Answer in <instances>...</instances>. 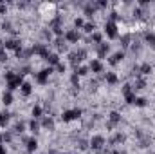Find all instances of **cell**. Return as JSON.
<instances>
[{"instance_id":"obj_1","label":"cell","mask_w":155,"mask_h":154,"mask_svg":"<svg viewBox=\"0 0 155 154\" xmlns=\"http://www.w3.org/2000/svg\"><path fill=\"white\" fill-rule=\"evenodd\" d=\"M5 80H7V89H9V93H11V91L22 87V83H24V75L9 71V73H5Z\"/></svg>"},{"instance_id":"obj_2","label":"cell","mask_w":155,"mask_h":154,"mask_svg":"<svg viewBox=\"0 0 155 154\" xmlns=\"http://www.w3.org/2000/svg\"><path fill=\"white\" fill-rule=\"evenodd\" d=\"M123 94H124L126 103L135 105V91H134V87H132L130 83H124V85H123Z\"/></svg>"},{"instance_id":"obj_3","label":"cell","mask_w":155,"mask_h":154,"mask_svg":"<svg viewBox=\"0 0 155 154\" xmlns=\"http://www.w3.org/2000/svg\"><path fill=\"white\" fill-rule=\"evenodd\" d=\"M31 53H33V54H40L43 60H47V56L51 54L49 49H47V45H43V44H36V45H33V47H31Z\"/></svg>"},{"instance_id":"obj_4","label":"cell","mask_w":155,"mask_h":154,"mask_svg":"<svg viewBox=\"0 0 155 154\" xmlns=\"http://www.w3.org/2000/svg\"><path fill=\"white\" fill-rule=\"evenodd\" d=\"M81 114H83L81 109H71V111H65V113L61 114V120H63V121H72V120H78Z\"/></svg>"},{"instance_id":"obj_5","label":"cell","mask_w":155,"mask_h":154,"mask_svg":"<svg viewBox=\"0 0 155 154\" xmlns=\"http://www.w3.org/2000/svg\"><path fill=\"white\" fill-rule=\"evenodd\" d=\"M105 33H107V37L108 38H117V26H116V22H112V20H108L107 24H105Z\"/></svg>"},{"instance_id":"obj_6","label":"cell","mask_w":155,"mask_h":154,"mask_svg":"<svg viewBox=\"0 0 155 154\" xmlns=\"http://www.w3.org/2000/svg\"><path fill=\"white\" fill-rule=\"evenodd\" d=\"M54 69L52 67H47V69H41L38 75H36V80H38V83H41V85H45L47 82H49V76H51V73H52Z\"/></svg>"},{"instance_id":"obj_7","label":"cell","mask_w":155,"mask_h":154,"mask_svg":"<svg viewBox=\"0 0 155 154\" xmlns=\"http://www.w3.org/2000/svg\"><path fill=\"white\" fill-rule=\"evenodd\" d=\"M88 145H90L94 151H99V149H103V145H105V138H103V136H94V138H90Z\"/></svg>"},{"instance_id":"obj_8","label":"cell","mask_w":155,"mask_h":154,"mask_svg":"<svg viewBox=\"0 0 155 154\" xmlns=\"http://www.w3.org/2000/svg\"><path fill=\"white\" fill-rule=\"evenodd\" d=\"M4 49H15V51H20L22 49V44H20V40H5V44H4Z\"/></svg>"},{"instance_id":"obj_9","label":"cell","mask_w":155,"mask_h":154,"mask_svg":"<svg viewBox=\"0 0 155 154\" xmlns=\"http://www.w3.org/2000/svg\"><path fill=\"white\" fill-rule=\"evenodd\" d=\"M51 27H52V31H54V33H56L58 37H63V31H61V18H60V16L52 20Z\"/></svg>"},{"instance_id":"obj_10","label":"cell","mask_w":155,"mask_h":154,"mask_svg":"<svg viewBox=\"0 0 155 154\" xmlns=\"http://www.w3.org/2000/svg\"><path fill=\"white\" fill-rule=\"evenodd\" d=\"M108 118H110V121H108V125H107L108 129H114V127H116L117 123L121 121V114H119V113H116V111H112Z\"/></svg>"},{"instance_id":"obj_11","label":"cell","mask_w":155,"mask_h":154,"mask_svg":"<svg viewBox=\"0 0 155 154\" xmlns=\"http://www.w3.org/2000/svg\"><path fill=\"white\" fill-rule=\"evenodd\" d=\"M85 56H87V51H78V53H72V54H71V62H72V64H79V62H83V60H85Z\"/></svg>"},{"instance_id":"obj_12","label":"cell","mask_w":155,"mask_h":154,"mask_svg":"<svg viewBox=\"0 0 155 154\" xmlns=\"http://www.w3.org/2000/svg\"><path fill=\"white\" fill-rule=\"evenodd\" d=\"M65 40L71 42V44H76L78 40H79V33H78L76 29H71V31L65 33Z\"/></svg>"},{"instance_id":"obj_13","label":"cell","mask_w":155,"mask_h":154,"mask_svg":"<svg viewBox=\"0 0 155 154\" xmlns=\"http://www.w3.org/2000/svg\"><path fill=\"white\" fill-rule=\"evenodd\" d=\"M90 71H92V73H103V64H101V60H92V62H90Z\"/></svg>"},{"instance_id":"obj_14","label":"cell","mask_w":155,"mask_h":154,"mask_svg":"<svg viewBox=\"0 0 155 154\" xmlns=\"http://www.w3.org/2000/svg\"><path fill=\"white\" fill-rule=\"evenodd\" d=\"M123 58H124V53H123V51H119V53H116V54H112V56H110L108 64H110V65H117Z\"/></svg>"},{"instance_id":"obj_15","label":"cell","mask_w":155,"mask_h":154,"mask_svg":"<svg viewBox=\"0 0 155 154\" xmlns=\"http://www.w3.org/2000/svg\"><path fill=\"white\" fill-rule=\"evenodd\" d=\"M25 145H27V151H29V152H35V151L38 149V142H36V138H29V140H25Z\"/></svg>"},{"instance_id":"obj_16","label":"cell","mask_w":155,"mask_h":154,"mask_svg":"<svg viewBox=\"0 0 155 154\" xmlns=\"http://www.w3.org/2000/svg\"><path fill=\"white\" fill-rule=\"evenodd\" d=\"M65 42H67V40H65V37H56L54 44H56L58 51H65V49H67V44H65Z\"/></svg>"},{"instance_id":"obj_17","label":"cell","mask_w":155,"mask_h":154,"mask_svg":"<svg viewBox=\"0 0 155 154\" xmlns=\"http://www.w3.org/2000/svg\"><path fill=\"white\" fill-rule=\"evenodd\" d=\"M20 91H22V94H24V96H29V94L33 93V85H31L29 82H24V83H22V87H20Z\"/></svg>"},{"instance_id":"obj_18","label":"cell","mask_w":155,"mask_h":154,"mask_svg":"<svg viewBox=\"0 0 155 154\" xmlns=\"http://www.w3.org/2000/svg\"><path fill=\"white\" fill-rule=\"evenodd\" d=\"M108 49H110V45H108V44H103V42H101V44H99V51H97V56H99V58H103V56H105V54L108 53Z\"/></svg>"},{"instance_id":"obj_19","label":"cell","mask_w":155,"mask_h":154,"mask_svg":"<svg viewBox=\"0 0 155 154\" xmlns=\"http://www.w3.org/2000/svg\"><path fill=\"white\" fill-rule=\"evenodd\" d=\"M47 62H49L51 65H54V67H56V65L60 64V56H58L56 53H51V54L47 56Z\"/></svg>"},{"instance_id":"obj_20","label":"cell","mask_w":155,"mask_h":154,"mask_svg":"<svg viewBox=\"0 0 155 154\" xmlns=\"http://www.w3.org/2000/svg\"><path fill=\"white\" fill-rule=\"evenodd\" d=\"M144 87H146V82H144V78L137 76L135 83H134V91H139V89H144Z\"/></svg>"},{"instance_id":"obj_21","label":"cell","mask_w":155,"mask_h":154,"mask_svg":"<svg viewBox=\"0 0 155 154\" xmlns=\"http://www.w3.org/2000/svg\"><path fill=\"white\" fill-rule=\"evenodd\" d=\"M96 9H97V5L92 2V4H87L85 5V15H88V16H92L94 13H96Z\"/></svg>"},{"instance_id":"obj_22","label":"cell","mask_w":155,"mask_h":154,"mask_svg":"<svg viewBox=\"0 0 155 154\" xmlns=\"http://www.w3.org/2000/svg\"><path fill=\"white\" fill-rule=\"evenodd\" d=\"M41 125H43L45 129H51V131H52V129H54V120H52L51 116H49V118H43V120H41Z\"/></svg>"},{"instance_id":"obj_23","label":"cell","mask_w":155,"mask_h":154,"mask_svg":"<svg viewBox=\"0 0 155 154\" xmlns=\"http://www.w3.org/2000/svg\"><path fill=\"white\" fill-rule=\"evenodd\" d=\"M117 82H119V78H117L116 73H107V83H110V85H116Z\"/></svg>"},{"instance_id":"obj_24","label":"cell","mask_w":155,"mask_h":154,"mask_svg":"<svg viewBox=\"0 0 155 154\" xmlns=\"http://www.w3.org/2000/svg\"><path fill=\"white\" fill-rule=\"evenodd\" d=\"M2 103L4 105H11L13 103V94L7 91V93H4V96H2Z\"/></svg>"},{"instance_id":"obj_25","label":"cell","mask_w":155,"mask_h":154,"mask_svg":"<svg viewBox=\"0 0 155 154\" xmlns=\"http://www.w3.org/2000/svg\"><path fill=\"white\" fill-rule=\"evenodd\" d=\"M124 142V134H121V132H117L116 136L110 140V145H116V143H123Z\"/></svg>"},{"instance_id":"obj_26","label":"cell","mask_w":155,"mask_h":154,"mask_svg":"<svg viewBox=\"0 0 155 154\" xmlns=\"http://www.w3.org/2000/svg\"><path fill=\"white\" fill-rule=\"evenodd\" d=\"M29 129H31V132H38V131H40V123L35 120V118L29 121Z\"/></svg>"},{"instance_id":"obj_27","label":"cell","mask_w":155,"mask_h":154,"mask_svg":"<svg viewBox=\"0 0 155 154\" xmlns=\"http://www.w3.org/2000/svg\"><path fill=\"white\" fill-rule=\"evenodd\" d=\"M139 71H141V75H150V73H152V65H150V64H143V65L139 67Z\"/></svg>"},{"instance_id":"obj_28","label":"cell","mask_w":155,"mask_h":154,"mask_svg":"<svg viewBox=\"0 0 155 154\" xmlns=\"http://www.w3.org/2000/svg\"><path fill=\"white\" fill-rule=\"evenodd\" d=\"M144 40H146V42H148V44L155 49V35H153V33H146V35H144Z\"/></svg>"},{"instance_id":"obj_29","label":"cell","mask_w":155,"mask_h":154,"mask_svg":"<svg viewBox=\"0 0 155 154\" xmlns=\"http://www.w3.org/2000/svg\"><path fill=\"white\" fill-rule=\"evenodd\" d=\"M83 29H85L87 33H94V29H96V24H94V22H85Z\"/></svg>"},{"instance_id":"obj_30","label":"cell","mask_w":155,"mask_h":154,"mask_svg":"<svg viewBox=\"0 0 155 154\" xmlns=\"http://www.w3.org/2000/svg\"><path fill=\"white\" fill-rule=\"evenodd\" d=\"M7 121H9V114L7 113H0V127H5Z\"/></svg>"},{"instance_id":"obj_31","label":"cell","mask_w":155,"mask_h":154,"mask_svg":"<svg viewBox=\"0 0 155 154\" xmlns=\"http://www.w3.org/2000/svg\"><path fill=\"white\" fill-rule=\"evenodd\" d=\"M33 118H35V120L41 118V107H40V105H35V107H33Z\"/></svg>"},{"instance_id":"obj_32","label":"cell","mask_w":155,"mask_h":154,"mask_svg":"<svg viewBox=\"0 0 155 154\" xmlns=\"http://www.w3.org/2000/svg\"><path fill=\"white\" fill-rule=\"evenodd\" d=\"M135 105L137 107H146L148 105V100L146 98H135Z\"/></svg>"},{"instance_id":"obj_33","label":"cell","mask_w":155,"mask_h":154,"mask_svg":"<svg viewBox=\"0 0 155 154\" xmlns=\"http://www.w3.org/2000/svg\"><path fill=\"white\" fill-rule=\"evenodd\" d=\"M76 75L78 76H85V75H88V67H79V69H76Z\"/></svg>"},{"instance_id":"obj_34","label":"cell","mask_w":155,"mask_h":154,"mask_svg":"<svg viewBox=\"0 0 155 154\" xmlns=\"http://www.w3.org/2000/svg\"><path fill=\"white\" fill-rule=\"evenodd\" d=\"M54 69H56V71H58V73H65V71H67V65H65V64H61V62H60V64H58V65H56V67H54Z\"/></svg>"},{"instance_id":"obj_35","label":"cell","mask_w":155,"mask_h":154,"mask_svg":"<svg viewBox=\"0 0 155 154\" xmlns=\"http://www.w3.org/2000/svg\"><path fill=\"white\" fill-rule=\"evenodd\" d=\"M101 38H103V37H101V35H99V33H92V42H96V44H101Z\"/></svg>"},{"instance_id":"obj_36","label":"cell","mask_w":155,"mask_h":154,"mask_svg":"<svg viewBox=\"0 0 155 154\" xmlns=\"http://www.w3.org/2000/svg\"><path fill=\"white\" fill-rule=\"evenodd\" d=\"M71 82H72V85H74V87H79V76H78L76 73L72 75V78H71Z\"/></svg>"},{"instance_id":"obj_37","label":"cell","mask_w":155,"mask_h":154,"mask_svg":"<svg viewBox=\"0 0 155 154\" xmlns=\"http://www.w3.org/2000/svg\"><path fill=\"white\" fill-rule=\"evenodd\" d=\"M15 132H24V123H22V121L15 125Z\"/></svg>"},{"instance_id":"obj_38","label":"cell","mask_w":155,"mask_h":154,"mask_svg":"<svg viewBox=\"0 0 155 154\" xmlns=\"http://www.w3.org/2000/svg\"><path fill=\"white\" fill-rule=\"evenodd\" d=\"M5 60H7V54H5V49L2 47L0 49V62H5Z\"/></svg>"},{"instance_id":"obj_39","label":"cell","mask_w":155,"mask_h":154,"mask_svg":"<svg viewBox=\"0 0 155 154\" xmlns=\"http://www.w3.org/2000/svg\"><path fill=\"white\" fill-rule=\"evenodd\" d=\"M74 26H76V27H83V26H85L83 18H76V20H74Z\"/></svg>"},{"instance_id":"obj_40","label":"cell","mask_w":155,"mask_h":154,"mask_svg":"<svg viewBox=\"0 0 155 154\" xmlns=\"http://www.w3.org/2000/svg\"><path fill=\"white\" fill-rule=\"evenodd\" d=\"M96 5H97V7H107V5H108V2H105V0H99V2H96Z\"/></svg>"},{"instance_id":"obj_41","label":"cell","mask_w":155,"mask_h":154,"mask_svg":"<svg viewBox=\"0 0 155 154\" xmlns=\"http://www.w3.org/2000/svg\"><path fill=\"white\" fill-rule=\"evenodd\" d=\"M87 147H88V145H87V142H79V149H81V151H85Z\"/></svg>"},{"instance_id":"obj_42","label":"cell","mask_w":155,"mask_h":154,"mask_svg":"<svg viewBox=\"0 0 155 154\" xmlns=\"http://www.w3.org/2000/svg\"><path fill=\"white\" fill-rule=\"evenodd\" d=\"M5 11H7V7L4 4H0V13H5Z\"/></svg>"},{"instance_id":"obj_43","label":"cell","mask_w":155,"mask_h":154,"mask_svg":"<svg viewBox=\"0 0 155 154\" xmlns=\"http://www.w3.org/2000/svg\"><path fill=\"white\" fill-rule=\"evenodd\" d=\"M117 18H119V15L114 11V13H112V22H114V20H117Z\"/></svg>"},{"instance_id":"obj_44","label":"cell","mask_w":155,"mask_h":154,"mask_svg":"<svg viewBox=\"0 0 155 154\" xmlns=\"http://www.w3.org/2000/svg\"><path fill=\"white\" fill-rule=\"evenodd\" d=\"M0 154H7V151H5V147H4V145H0Z\"/></svg>"},{"instance_id":"obj_45","label":"cell","mask_w":155,"mask_h":154,"mask_svg":"<svg viewBox=\"0 0 155 154\" xmlns=\"http://www.w3.org/2000/svg\"><path fill=\"white\" fill-rule=\"evenodd\" d=\"M9 140H11V136H9V134H5V132H4V142H9Z\"/></svg>"},{"instance_id":"obj_46","label":"cell","mask_w":155,"mask_h":154,"mask_svg":"<svg viewBox=\"0 0 155 154\" xmlns=\"http://www.w3.org/2000/svg\"><path fill=\"white\" fill-rule=\"evenodd\" d=\"M2 142H4V134H0V145H2Z\"/></svg>"},{"instance_id":"obj_47","label":"cell","mask_w":155,"mask_h":154,"mask_svg":"<svg viewBox=\"0 0 155 154\" xmlns=\"http://www.w3.org/2000/svg\"><path fill=\"white\" fill-rule=\"evenodd\" d=\"M2 47H4V42H2V40H0V49H2Z\"/></svg>"},{"instance_id":"obj_48","label":"cell","mask_w":155,"mask_h":154,"mask_svg":"<svg viewBox=\"0 0 155 154\" xmlns=\"http://www.w3.org/2000/svg\"><path fill=\"white\" fill-rule=\"evenodd\" d=\"M114 154H119V152H114Z\"/></svg>"},{"instance_id":"obj_49","label":"cell","mask_w":155,"mask_h":154,"mask_svg":"<svg viewBox=\"0 0 155 154\" xmlns=\"http://www.w3.org/2000/svg\"><path fill=\"white\" fill-rule=\"evenodd\" d=\"M65 154H67V152H65Z\"/></svg>"}]
</instances>
